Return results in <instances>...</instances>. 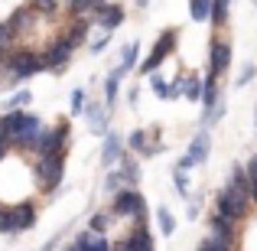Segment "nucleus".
<instances>
[{
    "mask_svg": "<svg viewBox=\"0 0 257 251\" xmlns=\"http://www.w3.org/2000/svg\"><path fill=\"white\" fill-rule=\"evenodd\" d=\"M4 124H7L10 147H26V150H33V140H36V134H39V118L30 111V108L7 111L4 114Z\"/></svg>",
    "mask_w": 257,
    "mask_h": 251,
    "instance_id": "obj_1",
    "label": "nucleus"
},
{
    "mask_svg": "<svg viewBox=\"0 0 257 251\" xmlns=\"http://www.w3.org/2000/svg\"><path fill=\"white\" fill-rule=\"evenodd\" d=\"M36 72H46L39 52H30V49H13L10 52V59H7V82H26Z\"/></svg>",
    "mask_w": 257,
    "mask_h": 251,
    "instance_id": "obj_2",
    "label": "nucleus"
},
{
    "mask_svg": "<svg viewBox=\"0 0 257 251\" xmlns=\"http://www.w3.org/2000/svg\"><path fill=\"white\" fill-rule=\"evenodd\" d=\"M69 147V124H52V127H39L36 140H33V150L39 157H49V153H65Z\"/></svg>",
    "mask_w": 257,
    "mask_h": 251,
    "instance_id": "obj_3",
    "label": "nucleus"
},
{
    "mask_svg": "<svg viewBox=\"0 0 257 251\" xmlns=\"http://www.w3.org/2000/svg\"><path fill=\"white\" fill-rule=\"evenodd\" d=\"M247 209H251V199H247V193H241V189H228V186L218 193V202H215V212L225 215V219L234 222V225H238V222L247 215Z\"/></svg>",
    "mask_w": 257,
    "mask_h": 251,
    "instance_id": "obj_4",
    "label": "nucleus"
},
{
    "mask_svg": "<svg viewBox=\"0 0 257 251\" xmlns=\"http://www.w3.org/2000/svg\"><path fill=\"white\" fill-rule=\"evenodd\" d=\"M62 176H65V153H49V157L36 160V183H39V189L52 193V189L62 183Z\"/></svg>",
    "mask_w": 257,
    "mask_h": 251,
    "instance_id": "obj_5",
    "label": "nucleus"
},
{
    "mask_svg": "<svg viewBox=\"0 0 257 251\" xmlns=\"http://www.w3.org/2000/svg\"><path fill=\"white\" fill-rule=\"evenodd\" d=\"M111 212L114 215H124V219H137V222H144V215H147V202H144V196L137 193V189H117L114 193V202H111Z\"/></svg>",
    "mask_w": 257,
    "mask_h": 251,
    "instance_id": "obj_6",
    "label": "nucleus"
},
{
    "mask_svg": "<svg viewBox=\"0 0 257 251\" xmlns=\"http://www.w3.org/2000/svg\"><path fill=\"white\" fill-rule=\"evenodd\" d=\"M176 36H179L176 30H163V33H160V39L153 43V49H150V56L144 59V65H137L140 75H157V69L163 65V59H170V52L176 49Z\"/></svg>",
    "mask_w": 257,
    "mask_h": 251,
    "instance_id": "obj_7",
    "label": "nucleus"
},
{
    "mask_svg": "<svg viewBox=\"0 0 257 251\" xmlns=\"http://www.w3.org/2000/svg\"><path fill=\"white\" fill-rule=\"evenodd\" d=\"M33 225H36V206L30 199L17 202V206H7V235L30 232Z\"/></svg>",
    "mask_w": 257,
    "mask_h": 251,
    "instance_id": "obj_8",
    "label": "nucleus"
},
{
    "mask_svg": "<svg viewBox=\"0 0 257 251\" xmlns=\"http://www.w3.org/2000/svg\"><path fill=\"white\" fill-rule=\"evenodd\" d=\"M208 153H212V137H208V131H199L192 137V144H189V153L179 160V170H192V166H202L208 160Z\"/></svg>",
    "mask_w": 257,
    "mask_h": 251,
    "instance_id": "obj_9",
    "label": "nucleus"
},
{
    "mask_svg": "<svg viewBox=\"0 0 257 251\" xmlns=\"http://www.w3.org/2000/svg\"><path fill=\"white\" fill-rule=\"evenodd\" d=\"M72 52H75V49H72V46L65 43L62 36H59L56 43H52L49 49L43 52V69H49V72H62L65 65L72 62Z\"/></svg>",
    "mask_w": 257,
    "mask_h": 251,
    "instance_id": "obj_10",
    "label": "nucleus"
},
{
    "mask_svg": "<svg viewBox=\"0 0 257 251\" xmlns=\"http://www.w3.org/2000/svg\"><path fill=\"white\" fill-rule=\"evenodd\" d=\"M208 62H212V69H208V75H225L228 69H231V43L221 36L212 39V56H208Z\"/></svg>",
    "mask_w": 257,
    "mask_h": 251,
    "instance_id": "obj_11",
    "label": "nucleus"
},
{
    "mask_svg": "<svg viewBox=\"0 0 257 251\" xmlns=\"http://www.w3.org/2000/svg\"><path fill=\"white\" fill-rule=\"evenodd\" d=\"M91 17H94V23H98L104 33H111V30H117V26L124 23V7H117V4H101Z\"/></svg>",
    "mask_w": 257,
    "mask_h": 251,
    "instance_id": "obj_12",
    "label": "nucleus"
},
{
    "mask_svg": "<svg viewBox=\"0 0 257 251\" xmlns=\"http://www.w3.org/2000/svg\"><path fill=\"white\" fill-rule=\"evenodd\" d=\"M85 118H88V131L104 137L107 134V108L101 101H85Z\"/></svg>",
    "mask_w": 257,
    "mask_h": 251,
    "instance_id": "obj_13",
    "label": "nucleus"
},
{
    "mask_svg": "<svg viewBox=\"0 0 257 251\" xmlns=\"http://www.w3.org/2000/svg\"><path fill=\"white\" fill-rule=\"evenodd\" d=\"M124 251H153L157 245H153V235H150V228L144 225V222H137L134 225V232L124 238V245H120Z\"/></svg>",
    "mask_w": 257,
    "mask_h": 251,
    "instance_id": "obj_14",
    "label": "nucleus"
},
{
    "mask_svg": "<svg viewBox=\"0 0 257 251\" xmlns=\"http://www.w3.org/2000/svg\"><path fill=\"white\" fill-rule=\"evenodd\" d=\"M120 153H124V140H120L117 134L107 131L104 134V144H101V166H114L120 160Z\"/></svg>",
    "mask_w": 257,
    "mask_h": 251,
    "instance_id": "obj_15",
    "label": "nucleus"
},
{
    "mask_svg": "<svg viewBox=\"0 0 257 251\" xmlns=\"http://www.w3.org/2000/svg\"><path fill=\"white\" fill-rule=\"evenodd\" d=\"M120 170H117V176H120V183H124L127 189H137V183H140V163L134 157H127V153H120Z\"/></svg>",
    "mask_w": 257,
    "mask_h": 251,
    "instance_id": "obj_16",
    "label": "nucleus"
},
{
    "mask_svg": "<svg viewBox=\"0 0 257 251\" xmlns=\"http://www.w3.org/2000/svg\"><path fill=\"white\" fill-rule=\"evenodd\" d=\"M208 235H212V238L228 241V245H234V222H228L225 215L212 212V222H208Z\"/></svg>",
    "mask_w": 257,
    "mask_h": 251,
    "instance_id": "obj_17",
    "label": "nucleus"
},
{
    "mask_svg": "<svg viewBox=\"0 0 257 251\" xmlns=\"http://www.w3.org/2000/svg\"><path fill=\"white\" fill-rule=\"evenodd\" d=\"M33 20H36V13H33L30 7H20V10H13V13H10V20H4V23L13 30V36H20V33L33 30Z\"/></svg>",
    "mask_w": 257,
    "mask_h": 251,
    "instance_id": "obj_18",
    "label": "nucleus"
},
{
    "mask_svg": "<svg viewBox=\"0 0 257 251\" xmlns=\"http://www.w3.org/2000/svg\"><path fill=\"white\" fill-rule=\"evenodd\" d=\"M88 30H91V23H88V20L85 17H75V23H72L69 26V33H65V43H69L72 46V49H78V46H82L85 43V36H88Z\"/></svg>",
    "mask_w": 257,
    "mask_h": 251,
    "instance_id": "obj_19",
    "label": "nucleus"
},
{
    "mask_svg": "<svg viewBox=\"0 0 257 251\" xmlns=\"http://www.w3.org/2000/svg\"><path fill=\"white\" fill-rule=\"evenodd\" d=\"M199 105H202V111L218 105V78H215V75H205V82H202V95H199Z\"/></svg>",
    "mask_w": 257,
    "mask_h": 251,
    "instance_id": "obj_20",
    "label": "nucleus"
},
{
    "mask_svg": "<svg viewBox=\"0 0 257 251\" xmlns=\"http://www.w3.org/2000/svg\"><path fill=\"white\" fill-rule=\"evenodd\" d=\"M120 78H124V75H120V72H117V69H114V72H111V75H107V78H104V108H114V105H117V92H120Z\"/></svg>",
    "mask_w": 257,
    "mask_h": 251,
    "instance_id": "obj_21",
    "label": "nucleus"
},
{
    "mask_svg": "<svg viewBox=\"0 0 257 251\" xmlns=\"http://www.w3.org/2000/svg\"><path fill=\"white\" fill-rule=\"evenodd\" d=\"M228 7H231V0H212V10H208V23H212L215 30L228 23Z\"/></svg>",
    "mask_w": 257,
    "mask_h": 251,
    "instance_id": "obj_22",
    "label": "nucleus"
},
{
    "mask_svg": "<svg viewBox=\"0 0 257 251\" xmlns=\"http://www.w3.org/2000/svg\"><path fill=\"white\" fill-rule=\"evenodd\" d=\"M69 4V10H72V17H85L88 20V13H94L104 0H65Z\"/></svg>",
    "mask_w": 257,
    "mask_h": 251,
    "instance_id": "obj_23",
    "label": "nucleus"
},
{
    "mask_svg": "<svg viewBox=\"0 0 257 251\" xmlns=\"http://www.w3.org/2000/svg\"><path fill=\"white\" fill-rule=\"evenodd\" d=\"M131 69H137V43H127V46H124V52H120V65H117V72H120V75H127Z\"/></svg>",
    "mask_w": 257,
    "mask_h": 251,
    "instance_id": "obj_24",
    "label": "nucleus"
},
{
    "mask_svg": "<svg viewBox=\"0 0 257 251\" xmlns=\"http://www.w3.org/2000/svg\"><path fill=\"white\" fill-rule=\"evenodd\" d=\"M111 215H114V212H94L91 219H88V232H94V235H104L107 228L114 225V222H111Z\"/></svg>",
    "mask_w": 257,
    "mask_h": 251,
    "instance_id": "obj_25",
    "label": "nucleus"
},
{
    "mask_svg": "<svg viewBox=\"0 0 257 251\" xmlns=\"http://www.w3.org/2000/svg\"><path fill=\"white\" fill-rule=\"evenodd\" d=\"M179 95H186L189 101H199V95H202V82H199L195 75L179 78Z\"/></svg>",
    "mask_w": 257,
    "mask_h": 251,
    "instance_id": "obj_26",
    "label": "nucleus"
},
{
    "mask_svg": "<svg viewBox=\"0 0 257 251\" xmlns=\"http://www.w3.org/2000/svg\"><path fill=\"white\" fill-rule=\"evenodd\" d=\"M228 189H241V193H247V173H244V166L241 163H234L231 166V173H228V183H225Z\"/></svg>",
    "mask_w": 257,
    "mask_h": 251,
    "instance_id": "obj_27",
    "label": "nucleus"
},
{
    "mask_svg": "<svg viewBox=\"0 0 257 251\" xmlns=\"http://www.w3.org/2000/svg\"><path fill=\"white\" fill-rule=\"evenodd\" d=\"M244 173H247V199L257 202V153L244 163Z\"/></svg>",
    "mask_w": 257,
    "mask_h": 251,
    "instance_id": "obj_28",
    "label": "nucleus"
},
{
    "mask_svg": "<svg viewBox=\"0 0 257 251\" xmlns=\"http://www.w3.org/2000/svg\"><path fill=\"white\" fill-rule=\"evenodd\" d=\"M208 10H212V0H189V17H192L195 23L208 20Z\"/></svg>",
    "mask_w": 257,
    "mask_h": 251,
    "instance_id": "obj_29",
    "label": "nucleus"
},
{
    "mask_svg": "<svg viewBox=\"0 0 257 251\" xmlns=\"http://www.w3.org/2000/svg\"><path fill=\"white\" fill-rule=\"evenodd\" d=\"M150 88L157 92V98H163V101H173V98H179V95L170 88V82H163L160 75H150Z\"/></svg>",
    "mask_w": 257,
    "mask_h": 251,
    "instance_id": "obj_30",
    "label": "nucleus"
},
{
    "mask_svg": "<svg viewBox=\"0 0 257 251\" xmlns=\"http://www.w3.org/2000/svg\"><path fill=\"white\" fill-rule=\"evenodd\" d=\"M221 114H225V105H221V101L215 108H205V111H202V131H208L212 124H218Z\"/></svg>",
    "mask_w": 257,
    "mask_h": 251,
    "instance_id": "obj_31",
    "label": "nucleus"
},
{
    "mask_svg": "<svg viewBox=\"0 0 257 251\" xmlns=\"http://www.w3.org/2000/svg\"><path fill=\"white\" fill-rule=\"evenodd\" d=\"M157 222H160V232H163V235H173L176 232V219H173V212L166 206L157 209Z\"/></svg>",
    "mask_w": 257,
    "mask_h": 251,
    "instance_id": "obj_32",
    "label": "nucleus"
},
{
    "mask_svg": "<svg viewBox=\"0 0 257 251\" xmlns=\"http://www.w3.org/2000/svg\"><path fill=\"white\" fill-rule=\"evenodd\" d=\"M30 101H33V92H17V95H10L7 98V111H17V108H30Z\"/></svg>",
    "mask_w": 257,
    "mask_h": 251,
    "instance_id": "obj_33",
    "label": "nucleus"
},
{
    "mask_svg": "<svg viewBox=\"0 0 257 251\" xmlns=\"http://www.w3.org/2000/svg\"><path fill=\"white\" fill-rule=\"evenodd\" d=\"M234 245H228V241H221V238H212V235H205V238L199 241V248L195 251H231Z\"/></svg>",
    "mask_w": 257,
    "mask_h": 251,
    "instance_id": "obj_34",
    "label": "nucleus"
},
{
    "mask_svg": "<svg viewBox=\"0 0 257 251\" xmlns=\"http://www.w3.org/2000/svg\"><path fill=\"white\" fill-rule=\"evenodd\" d=\"M173 183H176V189H179L182 199H189V170H179V166H176L173 170Z\"/></svg>",
    "mask_w": 257,
    "mask_h": 251,
    "instance_id": "obj_35",
    "label": "nucleus"
},
{
    "mask_svg": "<svg viewBox=\"0 0 257 251\" xmlns=\"http://www.w3.org/2000/svg\"><path fill=\"white\" fill-rule=\"evenodd\" d=\"M85 251H114V248H111V241H107L104 235H94V232H91V235H88Z\"/></svg>",
    "mask_w": 257,
    "mask_h": 251,
    "instance_id": "obj_36",
    "label": "nucleus"
},
{
    "mask_svg": "<svg viewBox=\"0 0 257 251\" xmlns=\"http://www.w3.org/2000/svg\"><path fill=\"white\" fill-rule=\"evenodd\" d=\"M127 147L140 153V150L147 147V131H140V127H137V131H131V137H127Z\"/></svg>",
    "mask_w": 257,
    "mask_h": 251,
    "instance_id": "obj_37",
    "label": "nucleus"
},
{
    "mask_svg": "<svg viewBox=\"0 0 257 251\" xmlns=\"http://www.w3.org/2000/svg\"><path fill=\"white\" fill-rule=\"evenodd\" d=\"M69 108H72V114H82L85 111V88H75V92H72Z\"/></svg>",
    "mask_w": 257,
    "mask_h": 251,
    "instance_id": "obj_38",
    "label": "nucleus"
},
{
    "mask_svg": "<svg viewBox=\"0 0 257 251\" xmlns=\"http://www.w3.org/2000/svg\"><path fill=\"white\" fill-rule=\"evenodd\" d=\"M30 10L33 13H56V0H30Z\"/></svg>",
    "mask_w": 257,
    "mask_h": 251,
    "instance_id": "obj_39",
    "label": "nucleus"
},
{
    "mask_svg": "<svg viewBox=\"0 0 257 251\" xmlns=\"http://www.w3.org/2000/svg\"><path fill=\"white\" fill-rule=\"evenodd\" d=\"M104 189H107V193H117V189H124V183H120L117 170H114V173H107V180H104Z\"/></svg>",
    "mask_w": 257,
    "mask_h": 251,
    "instance_id": "obj_40",
    "label": "nucleus"
},
{
    "mask_svg": "<svg viewBox=\"0 0 257 251\" xmlns=\"http://www.w3.org/2000/svg\"><path fill=\"white\" fill-rule=\"evenodd\" d=\"M13 39H17V36H13V30H10L7 23H0V49H7V46H13Z\"/></svg>",
    "mask_w": 257,
    "mask_h": 251,
    "instance_id": "obj_41",
    "label": "nucleus"
},
{
    "mask_svg": "<svg viewBox=\"0 0 257 251\" xmlns=\"http://www.w3.org/2000/svg\"><path fill=\"white\" fill-rule=\"evenodd\" d=\"M88 46H91V52H104V49H107V33H104V30H101V33H98V36H94V39H91V43H88Z\"/></svg>",
    "mask_w": 257,
    "mask_h": 251,
    "instance_id": "obj_42",
    "label": "nucleus"
},
{
    "mask_svg": "<svg viewBox=\"0 0 257 251\" xmlns=\"http://www.w3.org/2000/svg\"><path fill=\"white\" fill-rule=\"evenodd\" d=\"M254 75H257V65H247V69H244V72H241V75H238V78H234V85H238V88H244V85H247V82H251V78H254Z\"/></svg>",
    "mask_w": 257,
    "mask_h": 251,
    "instance_id": "obj_43",
    "label": "nucleus"
},
{
    "mask_svg": "<svg viewBox=\"0 0 257 251\" xmlns=\"http://www.w3.org/2000/svg\"><path fill=\"white\" fill-rule=\"evenodd\" d=\"M88 235H91V232H82V235H78V238L72 241V245L65 248V251H85V245H88Z\"/></svg>",
    "mask_w": 257,
    "mask_h": 251,
    "instance_id": "obj_44",
    "label": "nucleus"
},
{
    "mask_svg": "<svg viewBox=\"0 0 257 251\" xmlns=\"http://www.w3.org/2000/svg\"><path fill=\"white\" fill-rule=\"evenodd\" d=\"M0 147H10V137H7V124H4V118H0Z\"/></svg>",
    "mask_w": 257,
    "mask_h": 251,
    "instance_id": "obj_45",
    "label": "nucleus"
},
{
    "mask_svg": "<svg viewBox=\"0 0 257 251\" xmlns=\"http://www.w3.org/2000/svg\"><path fill=\"white\" fill-rule=\"evenodd\" d=\"M56 245H59V238H52V241H49V245H46L43 251H56Z\"/></svg>",
    "mask_w": 257,
    "mask_h": 251,
    "instance_id": "obj_46",
    "label": "nucleus"
},
{
    "mask_svg": "<svg viewBox=\"0 0 257 251\" xmlns=\"http://www.w3.org/2000/svg\"><path fill=\"white\" fill-rule=\"evenodd\" d=\"M254 131H257V111H254Z\"/></svg>",
    "mask_w": 257,
    "mask_h": 251,
    "instance_id": "obj_47",
    "label": "nucleus"
},
{
    "mask_svg": "<svg viewBox=\"0 0 257 251\" xmlns=\"http://www.w3.org/2000/svg\"><path fill=\"white\" fill-rule=\"evenodd\" d=\"M254 4H257V0H254Z\"/></svg>",
    "mask_w": 257,
    "mask_h": 251,
    "instance_id": "obj_48",
    "label": "nucleus"
}]
</instances>
